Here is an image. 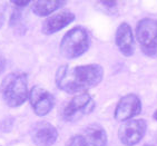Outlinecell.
I'll return each instance as SVG.
<instances>
[{
  "label": "cell",
  "instance_id": "1",
  "mask_svg": "<svg viewBox=\"0 0 157 146\" xmlns=\"http://www.w3.org/2000/svg\"><path fill=\"white\" fill-rule=\"evenodd\" d=\"M104 78V69L98 64L69 67L63 65L55 75V83L60 90L67 94H82L93 88Z\"/></svg>",
  "mask_w": 157,
  "mask_h": 146
},
{
  "label": "cell",
  "instance_id": "2",
  "mask_svg": "<svg viewBox=\"0 0 157 146\" xmlns=\"http://www.w3.org/2000/svg\"><path fill=\"white\" fill-rule=\"evenodd\" d=\"M0 94L9 107H19L29 97L27 75L24 73H10L1 82Z\"/></svg>",
  "mask_w": 157,
  "mask_h": 146
},
{
  "label": "cell",
  "instance_id": "3",
  "mask_svg": "<svg viewBox=\"0 0 157 146\" xmlns=\"http://www.w3.org/2000/svg\"><path fill=\"white\" fill-rule=\"evenodd\" d=\"M90 37L84 27L77 26L67 31L60 41V54L67 59L82 56L89 49Z\"/></svg>",
  "mask_w": 157,
  "mask_h": 146
},
{
  "label": "cell",
  "instance_id": "4",
  "mask_svg": "<svg viewBox=\"0 0 157 146\" xmlns=\"http://www.w3.org/2000/svg\"><path fill=\"white\" fill-rule=\"evenodd\" d=\"M135 34L143 52L148 57H157V19L139 20Z\"/></svg>",
  "mask_w": 157,
  "mask_h": 146
},
{
  "label": "cell",
  "instance_id": "5",
  "mask_svg": "<svg viewBox=\"0 0 157 146\" xmlns=\"http://www.w3.org/2000/svg\"><path fill=\"white\" fill-rule=\"evenodd\" d=\"M96 104L90 95L87 93L76 95L63 107L61 117L65 122L74 123L82 119L84 116L90 114L94 110Z\"/></svg>",
  "mask_w": 157,
  "mask_h": 146
},
{
  "label": "cell",
  "instance_id": "6",
  "mask_svg": "<svg viewBox=\"0 0 157 146\" xmlns=\"http://www.w3.org/2000/svg\"><path fill=\"white\" fill-rule=\"evenodd\" d=\"M147 131L144 119H129L124 122L118 129V138L125 146H135L143 140Z\"/></svg>",
  "mask_w": 157,
  "mask_h": 146
},
{
  "label": "cell",
  "instance_id": "7",
  "mask_svg": "<svg viewBox=\"0 0 157 146\" xmlns=\"http://www.w3.org/2000/svg\"><path fill=\"white\" fill-rule=\"evenodd\" d=\"M142 112V102L135 94H127L118 101L114 112V118L117 122H127L133 119Z\"/></svg>",
  "mask_w": 157,
  "mask_h": 146
},
{
  "label": "cell",
  "instance_id": "8",
  "mask_svg": "<svg viewBox=\"0 0 157 146\" xmlns=\"http://www.w3.org/2000/svg\"><path fill=\"white\" fill-rule=\"evenodd\" d=\"M29 102L33 113L38 116H46L55 106V98L47 89L35 86L29 91Z\"/></svg>",
  "mask_w": 157,
  "mask_h": 146
},
{
  "label": "cell",
  "instance_id": "9",
  "mask_svg": "<svg viewBox=\"0 0 157 146\" xmlns=\"http://www.w3.org/2000/svg\"><path fill=\"white\" fill-rule=\"evenodd\" d=\"M30 137L37 146H52L58 140V131L48 122H38L33 125Z\"/></svg>",
  "mask_w": 157,
  "mask_h": 146
},
{
  "label": "cell",
  "instance_id": "10",
  "mask_svg": "<svg viewBox=\"0 0 157 146\" xmlns=\"http://www.w3.org/2000/svg\"><path fill=\"white\" fill-rule=\"evenodd\" d=\"M133 29L127 22H121L115 34V43L119 52L125 57H130L135 52V39Z\"/></svg>",
  "mask_w": 157,
  "mask_h": 146
},
{
  "label": "cell",
  "instance_id": "11",
  "mask_svg": "<svg viewBox=\"0 0 157 146\" xmlns=\"http://www.w3.org/2000/svg\"><path fill=\"white\" fill-rule=\"evenodd\" d=\"M75 20V13L69 10H63L59 11L55 15L50 16L42 22L41 31L45 35H52L56 34L61 29L69 26Z\"/></svg>",
  "mask_w": 157,
  "mask_h": 146
},
{
  "label": "cell",
  "instance_id": "12",
  "mask_svg": "<svg viewBox=\"0 0 157 146\" xmlns=\"http://www.w3.org/2000/svg\"><path fill=\"white\" fill-rule=\"evenodd\" d=\"M86 146H106L107 133L105 128L98 124L88 125L82 134Z\"/></svg>",
  "mask_w": 157,
  "mask_h": 146
},
{
  "label": "cell",
  "instance_id": "13",
  "mask_svg": "<svg viewBox=\"0 0 157 146\" xmlns=\"http://www.w3.org/2000/svg\"><path fill=\"white\" fill-rule=\"evenodd\" d=\"M66 1L61 0H38L31 5V11L38 17H47L52 15L61 7L65 6Z\"/></svg>",
  "mask_w": 157,
  "mask_h": 146
},
{
  "label": "cell",
  "instance_id": "14",
  "mask_svg": "<svg viewBox=\"0 0 157 146\" xmlns=\"http://www.w3.org/2000/svg\"><path fill=\"white\" fill-rule=\"evenodd\" d=\"M9 25L10 27L13 28L16 34L19 35V36H22L26 33L27 29L25 27V25L22 24V12H21L20 9L16 8V9L12 10L11 16H10Z\"/></svg>",
  "mask_w": 157,
  "mask_h": 146
},
{
  "label": "cell",
  "instance_id": "15",
  "mask_svg": "<svg viewBox=\"0 0 157 146\" xmlns=\"http://www.w3.org/2000/svg\"><path fill=\"white\" fill-rule=\"evenodd\" d=\"M66 146H86V145H85V140L82 138V134H78V135H74L68 140V143L66 144Z\"/></svg>",
  "mask_w": 157,
  "mask_h": 146
},
{
  "label": "cell",
  "instance_id": "16",
  "mask_svg": "<svg viewBox=\"0 0 157 146\" xmlns=\"http://www.w3.org/2000/svg\"><path fill=\"white\" fill-rule=\"evenodd\" d=\"M10 2H12L17 8H22V7H26L27 5H29V0H11Z\"/></svg>",
  "mask_w": 157,
  "mask_h": 146
},
{
  "label": "cell",
  "instance_id": "17",
  "mask_svg": "<svg viewBox=\"0 0 157 146\" xmlns=\"http://www.w3.org/2000/svg\"><path fill=\"white\" fill-rule=\"evenodd\" d=\"M6 64H7V61H6V58L3 57L2 54H0V75L5 71V69H6Z\"/></svg>",
  "mask_w": 157,
  "mask_h": 146
},
{
  "label": "cell",
  "instance_id": "18",
  "mask_svg": "<svg viewBox=\"0 0 157 146\" xmlns=\"http://www.w3.org/2000/svg\"><path fill=\"white\" fill-rule=\"evenodd\" d=\"M99 2H101L103 6H105L106 8H109V9L116 8V6H117V1H99Z\"/></svg>",
  "mask_w": 157,
  "mask_h": 146
},
{
  "label": "cell",
  "instance_id": "19",
  "mask_svg": "<svg viewBox=\"0 0 157 146\" xmlns=\"http://www.w3.org/2000/svg\"><path fill=\"white\" fill-rule=\"evenodd\" d=\"M3 24H5V17H3L2 13H0V28L2 27Z\"/></svg>",
  "mask_w": 157,
  "mask_h": 146
},
{
  "label": "cell",
  "instance_id": "20",
  "mask_svg": "<svg viewBox=\"0 0 157 146\" xmlns=\"http://www.w3.org/2000/svg\"><path fill=\"white\" fill-rule=\"evenodd\" d=\"M153 118H154L155 121L157 122V110H156V112L154 113V115H153Z\"/></svg>",
  "mask_w": 157,
  "mask_h": 146
},
{
  "label": "cell",
  "instance_id": "21",
  "mask_svg": "<svg viewBox=\"0 0 157 146\" xmlns=\"http://www.w3.org/2000/svg\"><path fill=\"white\" fill-rule=\"evenodd\" d=\"M144 146H157V144H145Z\"/></svg>",
  "mask_w": 157,
  "mask_h": 146
}]
</instances>
